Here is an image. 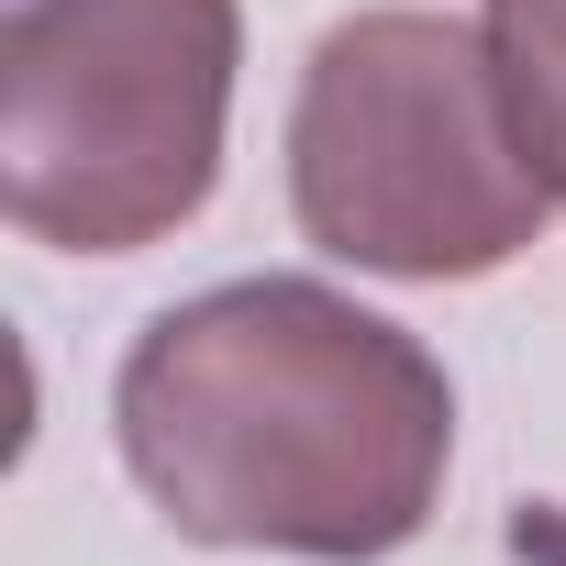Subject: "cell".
Here are the masks:
<instances>
[{"instance_id":"obj_1","label":"cell","mask_w":566,"mask_h":566,"mask_svg":"<svg viewBox=\"0 0 566 566\" xmlns=\"http://www.w3.org/2000/svg\"><path fill=\"white\" fill-rule=\"evenodd\" d=\"M112 444L189 544L378 566L444 500L455 389L323 277H233L134 334Z\"/></svg>"},{"instance_id":"obj_2","label":"cell","mask_w":566,"mask_h":566,"mask_svg":"<svg viewBox=\"0 0 566 566\" xmlns=\"http://www.w3.org/2000/svg\"><path fill=\"white\" fill-rule=\"evenodd\" d=\"M290 211L334 266L411 277V290L511 266L544 233L555 178L522 134L489 23L455 12L334 23L290 101Z\"/></svg>"},{"instance_id":"obj_3","label":"cell","mask_w":566,"mask_h":566,"mask_svg":"<svg viewBox=\"0 0 566 566\" xmlns=\"http://www.w3.org/2000/svg\"><path fill=\"white\" fill-rule=\"evenodd\" d=\"M233 0H0V211L56 255H145L222 189Z\"/></svg>"},{"instance_id":"obj_4","label":"cell","mask_w":566,"mask_h":566,"mask_svg":"<svg viewBox=\"0 0 566 566\" xmlns=\"http://www.w3.org/2000/svg\"><path fill=\"white\" fill-rule=\"evenodd\" d=\"M489 56L522 101V134L566 200V0H489Z\"/></svg>"},{"instance_id":"obj_5","label":"cell","mask_w":566,"mask_h":566,"mask_svg":"<svg viewBox=\"0 0 566 566\" xmlns=\"http://www.w3.org/2000/svg\"><path fill=\"white\" fill-rule=\"evenodd\" d=\"M511 555H522V566H566V511H544V500L511 511Z\"/></svg>"}]
</instances>
